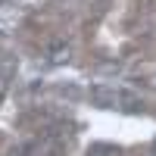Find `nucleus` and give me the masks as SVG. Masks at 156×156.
Segmentation results:
<instances>
[{"label":"nucleus","mask_w":156,"mask_h":156,"mask_svg":"<svg viewBox=\"0 0 156 156\" xmlns=\"http://www.w3.org/2000/svg\"><path fill=\"white\" fill-rule=\"evenodd\" d=\"M87 156H119V153H115V147H94Z\"/></svg>","instance_id":"obj_1"}]
</instances>
